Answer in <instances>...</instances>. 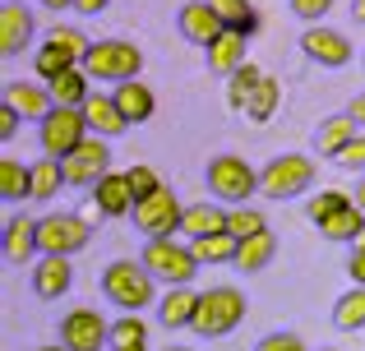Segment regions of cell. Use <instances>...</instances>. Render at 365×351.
<instances>
[{
    "instance_id": "1",
    "label": "cell",
    "mask_w": 365,
    "mask_h": 351,
    "mask_svg": "<svg viewBox=\"0 0 365 351\" xmlns=\"http://www.w3.org/2000/svg\"><path fill=\"white\" fill-rule=\"evenodd\" d=\"M102 296L120 305V315H139V310L158 305V278L139 259H111L102 268Z\"/></svg>"
},
{
    "instance_id": "2",
    "label": "cell",
    "mask_w": 365,
    "mask_h": 351,
    "mask_svg": "<svg viewBox=\"0 0 365 351\" xmlns=\"http://www.w3.org/2000/svg\"><path fill=\"white\" fill-rule=\"evenodd\" d=\"M204 185H208V194H213V204L245 208L250 199L259 194V172L236 153H217V157H208V167H204Z\"/></svg>"
},
{
    "instance_id": "3",
    "label": "cell",
    "mask_w": 365,
    "mask_h": 351,
    "mask_svg": "<svg viewBox=\"0 0 365 351\" xmlns=\"http://www.w3.org/2000/svg\"><path fill=\"white\" fill-rule=\"evenodd\" d=\"M250 300L241 287H232V282H222V287H208L199 291V310H195V333L199 337H227L232 328H241Z\"/></svg>"
},
{
    "instance_id": "4",
    "label": "cell",
    "mask_w": 365,
    "mask_h": 351,
    "mask_svg": "<svg viewBox=\"0 0 365 351\" xmlns=\"http://www.w3.org/2000/svg\"><path fill=\"white\" fill-rule=\"evenodd\" d=\"M83 70H88L93 83H130L143 70V51L134 42H125V37H102V42L88 46Z\"/></svg>"
},
{
    "instance_id": "5",
    "label": "cell",
    "mask_w": 365,
    "mask_h": 351,
    "mask_svg": "<svg viewBox=\"0 0 365 351\" xmlns=\"http://www.w3.org/2000/svg\"><path fill=\"white\" fill-rule=\"evenodd\" d=\"M88 46H93V42L79 33V28H70V23H56L51 33L42 37V46L33 51V70H37V79H42V83H51V79H61L65 70L83 65Z\"/></svg>"
},
{
    "instance_id": "6",
    "label": "cell",
    "mask_w": 365,
    "mask_h": 351,
    "mask_svg": "<svg viewBox=\"0 0 365 351\" xmlns=\"http://www.w3.org/2000/svg\"><path fill=\"white\" fill-rule=\"evenodd\" d=\"M310 185H314V162L305 153H277L273 162L259 172V194L273 199V204L310 194Z\"/></svg>"
},
{
    "instance_id": "7",
    "label": "cell",
    "mask_w": 365,
    "mask_h": 351,
    "mask_svg": "<svg viewBox=\"0 0 365 351\" xmlns=\"http://www.w3.org/2000/svg\"><path fill=\"white\" fill-rule=\"evenodd\" d=\"M139 263L158 282H167V287H190L195 273H199V259H195V250H190V241H176V236H167V241H143Z\"/></svg>"
},
{
    "instance_id": "8",
    "label": "cell",
    "mask_w": 365,
    "mask_h": 351,
    "mask_svg": "<svg viewBox=\"0 0 365 351\" xmlns=\"http://www.w3.org/2000/svg\"><path fill=\"white\" fill-rule=\"evenodd\" d=\"M83 139H93V135H88V120H83L79 107H56L51 116L37 125V144H42V153L61 157V162L83 144Z\"/></svg>"
},
{
    "instance_id": "9",
    "label": "cell",
    "mask_w": 365,
    "mask_h": 351,
    "mask_svg": "<svg viewBox=\"0 0 365 351\" xmlns=\"http://www.w3.org/2000/svg\"><path fill=\"white\" fill-rule=\"evenodd\" d=\"M130 217H134V226H139L148 241H167V236H180V217H185V204H180V199L171 194L167 185H162L158 194L139 199Z\"/></svg>"
},
{
    "instance_id": "10",
    "label": "cell",
    "mask_w": 365,
    "mask_h": 351,
    "mask_svg": "<svg viewBox=\"0 0 365 351\" xmlns=\"http://www.w3.org/2000/svg\"><path fill=\"white\" fill-rule=\"evenodd\" d=\"M88 222H83L79 213H46L37 217V250L42 254H61V259H70V254H79L83 245H88Z\"/></svg>"
},
{
    "instance_id": "11",
    "label": "cell",
    "mask_w": 365,
    "mask_h": 351,
    "mask_svg": "<svg viewBox=\"0 0 365 351\" xmlns=\"http://www.w3.org/2000/svg\"><path fill=\"white\" fill-rule=\"evenodd\" d=\"M65 185L74 189H93L102 176H111V139H83L79 148H74L70 157H65Z\"/></svg>"
},
{
    "instance_id": "12",
    "label": "cell",
    "mask_w": 365,
    "mask_h": 351,
    "mask_svg": "<svg viewBox=\"0 0 365 351\" xmlns=\"http://www.w3.org/2000/svg\"><path fill=\"white\" fill-rule=\"evenodd\" d=\"M301 51H305V61L310 65H319V70H342V65H351V42H347V33H338V28H329V23H310L301 33Z\"/></svg>"
},
{
    "instance_id": "13",
    "label": "cell",
    "mask_w": 365,
    "mask_h": 351,
    "mask_svg": "<svg viewBox=\"0 0 365 351\" xmlns=\"http://www.w3.org/2000/svg\"><path fill=\"white\" fill-rule=\"evenodd\" d=\"M61 342L70 351H107L111 342V324L88 305H74L70 315L61 319Z\"/></svg>"
},
{
    "instance_id": "14",
    "label": "cell",
    "mask_w": 365,
    "mask_h": 351,
    "mask_svg": "<svg viewBox=\"0 0 365 351\" xmlns=\"http://www.w3.org/2000/svg\"><path fill=\"white\" fill-rule=\"evenodd\" d=\"M176 28H180V37L195 42V46H208L227 33V23L217 19V9L208 5V0H185V5L176 9Z\"/></svg>"
},
{
    "instance_id": "15",
    "label": "cell",
    "mask_w": 365,
    "mask_h": 351,
    "mask_svg": "<svg viewBox=\"0 0 365 351\" xmlns=\"http://www.w3.org/2000/svg\"><path fill=\"white\" fill-rule=\"evenodd\" d=\"M24 46H33V9H24L19 0L0 5V56L14 61Z\"/></svg>"
},
{
    "instance_id": "16",
    "label": "cell",
    "mask_w": 365,
    "mask_h": 351,
    "mask_svg": "<svg viewBox=\"0 0 365 351\" xmlns=\"http://www.w3.org/2000/svg\"><path fill=\"white\" fill-rule=\"evenodd\" d=\"M5 107H14L24 120H37V125H42V120L56 111V102H51V88H46V83L9 79V83H5Z\"/></svg>"
},
{
    "instance_id": "17",
    "label": "cell",
    "mask_w": 365,
    "mask_h": 351,
    "mask_svg": "<svg viewBox=\"0 0 365 351\" xmlns=\"http://www.w3.org/2000/svg\"><path fill=\"white\" fill-rule=\"evenodd\" d=\"M195 310H199V291L167 287L158 296V324L167 328V333H176V328H195Z\"/></svg>"
},
{
    "instance_id": "18",
    "label": "cell",
    "mask_w": 365,
    "mask_h": 351,
    "mask_svg": "<svg viewBox=\"0 0 365 351\" xmlns=\"http://www.w3.org/2000/svg\"><path fill=\"white\" fill-rule=\"evenodd\" d=\"M37 250V217H24V213H9L5 217V263H14V268H24Z\"/></svg>"
},
{
    "instance_id": "19",
    "label": "cell",
    "mask_w": 365,
    "mask_h": 351,
    "mask_svg": "<svg viewBox=\"0 0 365 351\" xmlns=\"http://www.w3.org/2000/svg\"><path fill=\"white\" fill-rule=\"evenodd\" d=\"M245 42L250 37H241V33H232L227 28L217 42H208L204 46V61H208V74H222V79H232L241 65H250V56H245Z\"/></svg>"
},
{
    "instance_id": "20",
    "label": "cell",
    "mask_w": 365,
    "mask_h": 351,
    "mask_svg": "<svg viewBox=\"0 0 365 351\" xmlns=\"http://www.w3.org/2000/svg\"><path fill=\"white\" fill-rule=\"evenodd\" d=\"M70 287H74L70 259H61V254H42V259H37V268H33V291L42 300H61Z\"/></svg>"
},
{
    "instance_id": "21",
    "label": "cell",
    "mask_w": 365,
    "mask_h": 351,
    "mask_svg": "<svg viewBox=\"0 0 365 351\" xmlns=\"http://www.w3.org/2000/svg\"><path fill=\"white\" fill-rule=\"evenodd\" d=\"M88 199L102 208V217H130L134 213V189H130V180H125V172L102 176Z\"/></svg>"
},
{
    "instance_id": "22",
    "label": "cell",
    "mask_w": 365,
    "mask_h": 351,
    "mask_svg": "<svg viewBox=\"0 0 365 351\" xmlns=\"http://www.w3.org/2000/svg\"><path fill=\"white\" fill-rule=\"evenodd\" d=\"M83 120H88V135H98V139H116L125 135V116H120V107H116V98H107V93H93L88 102H83Z\"/></svg>"
},
{
    "instance_id": "23",
    "label": "cell",
    "mask_w": 365,
    "mask_h": 351,
    "mask_svg": "<svg viewBox=\"0 0 365 351\" xmlns=\"http://www.w3.org/2000/svg\"><path fill=\"white\" fill-rule=\"evenodd\" d=\"M356 130H361V125L347 116V111H338V116H324L319 125H314V148H319V157H329V162H333V157H338L342 148L356 139Z\"/></svg>"
},
{
    "instance_id": "24",
    "label": "cell",
    "mask_w": 365,
    "mask_h": 351,
    "mask_svg": "<svg viewBox=\"0 0 365 351\" xmlns=\"http://www.w3.org/2000/svg\"><path fill=\"white\" fill-rule=\"evenodd\" d=\"M227 231V208L222 204H185V217H180V236L185 241H204V236Z\"/></svg>"
},
{
    "instance_id": "25",
    "label": "cell",
    "mask_w": 365,
    "mask_h": 351,
    "mask_svg": "<svg viewBox=\"0 0 365 351\" xmlns=\"http://www.w3.org/2000/svg\"><path fill=\"white\" fill-rule=\"evenodd\" d=\"M116 107H120V116H125V125H143V120H153V111H158V98H153V88L148 83H116Z\"/></svg>"
},
{
    "instance_id": "26",
    "label": "cell",
    "mask_w": 365,
    "mask_h": 351,
    "mask_svg": "<svg viewBox=\"0 0 365 351\" xmlns=\"http://www.w3.org/2000/svg\"><path fill=\"white\" fill-rule=\"evenodd\" d=\"M46 88H51V102H56V107H83V102L93 98V79H88V70H83V65L65 70L61 79H51Z\"/></svg>"
},
{
    "instance_id": "27",
    "label": "cell",
    "mask_w": 365,
    "mask_h": 351,
    "mask_svg": "<svg viewBox=\"0 0 365 351\" xmlns=\"http://www.w3.org/2000/svg\"><path fill=\"white\" fill-rule=\"evenodd\" d=\"M273 254H277V236L273 231L250 236V241L236 245V268H241V273H264L268 263H273Z\"/></svg>"
},
{
    "instance_id": "28",
    "label": "cell",
    "mask_w": 365,
    "mask_h": 351,
    "mask_svg": "<svg viewBox=\"0 0 365 351\" xmlns=\"http://www.w3.org/2000/svg\"><path fill=\"white\" fill-rule=\"evenodd\" d=\"M0 199L5 204L33 199V167H24L19 157H0Z\"/></svg>"
},
{
    "instance_id": "29",
    "label": "cell",
    "mask_w": 365,
    "mask_h": 351,
    "mask_svg": "<svg viewBox=\"0 0 365 351\" xmlns=\"http://www.w3.org/2000/svg\"><path fill=\"white\" fill-rule=\"evenodd\" d=\"M361 231H365V213H361L356 204H347L342 213H333V217H324V222H319L324 241H342V245H356Z\"/></svg>"
},
{
    "instance_id": "30",
    "label": "cell",
    "mask_w": 365,
    "mask_h": 351,
    "mask_svg": "<svg viewBox=\"0 0 365 351\" xmlns=\"http://www.w3.org/2000/svg\"><path fill=\"white\" fill-rule=\"evenodd\" d=\"M236 236L232 231H217V236H204V241H190V250H195L199 268H213V263H236Z\"/></svg>"
},
{
    "instance_id": "31",
    "label": "cell",
    "mask_w": 365,
    "mask_h": 351,
    "mask_svg": "<svg viewBox=\"0 0 365 351\" xmlns=\"http://www.w3.org/2000/svg\"><path fill=\"white\" fill-rule=\"evenodd\" d=\"M107 351H148V324L139 315H120L111 319V342Z\"/></svg>"
},
{
    "instance_id": "32",
    "label": "cell",
    "mask_w": 365,
    "mask_h": 351,
    "mask_svg": "<svg viewBox=\"0 0 365 351\" xmlns=\"http://www.w3.org/2000/svg\"><path fill=\"white\" fill-rule=\"evenodd\" d=\"M208 5L217 9V19H222L232 33H241V37L259 33V9L250 5V0H208Z\"/></svg>"
},
{
    "instance_id": "33",
    "label": "cell",
    "mask_w": 365,
    "mask_h": 351,
    "mask_svg": "<svg viewBox=\"0 0 365 351\" xmlns=\"http://www.w3.org/2000/svg\"><path fill=\"white\" fill-rule=\"evenodd\" d=\"M333 328H342V333H365V287H351L342 291L338 300H333Z\"/></svg>"
},
{
    "instance_id": "34",
    "label": "cell",
    "mask_w": 365,
    "mask_h": 351,
    "mask_svg": "<svg viewBox=\"0 0 365 351\" xmlns=\"http://www.w3.org/2000/svg\"><path fill=\"white\" fill-rule=\"evenodd\" d=\"M61 185H65V167H61V157H37L33 162V199H56L61 194Z\"/></svg>"
},
{
    "instance_id": "35",
    "label": "cell",
    "mask_w": 365,
    "mask_h": 351,
    "mask_svg": "<svg viewBox=\"0 0 365 351\" xmlns=\"http://www.w3.org/2000/svg\"><path fill=\"white\" fill-rule=\"evenodd\" d=\"M259 83H264V70H259L255 61H250V65H241V70H236L232 79H227V107H232V111H245L250 93H255Z\"/></svg>"
},
{
    "instance_id": "36",
    "label": "cell",
    "mask_w": 365,
    "mask_h": 351,
    "mask_svg": "<svg viewBox=\"0 0 365 351\" xmlns=\"http://www.w3.org/2000/svg\"><path fill=\"white\" fill-rule=\"evenodd\" d=\"M277 102H282V83H277L273 74H264V83H259V88L250 93V102H245V116L250 120H268L277 111Z\"/></svg>"
},
{
    "instance_id": "37",
    "label": "cell",
    "mask_w": 365,
    "mask_h": 351,
    "mask_svg": "<svg viewBox=\"0 0 365 351\" xmlns=\"http://www.w3.org/2000/svg\"><path fill=\"white\" fill-rule=\"evenodd\" d=\"M227 231H232L236 241H250V236H264V231H268V217L259 213L255 204H245V208H227Z\"/></svg>"
},
{
    "instance_id": "38",
    "label": "cell",
    "mask_w": 365,
    "mask_h": 351,
    "mask_svg": "<svg viewBox=\"0 0 365 351\" xmlns=\"http://www.w3.org/2000/svg\"><path fill=\"white\" fill-rule=\"evenodd\" d=\"M347 204H351V194H347V189H319V194H310V199H305V217H310V222L319 226L324 217L342 213Z\"/></svg>"
},
{
    "instance_id": "39",
    "label": "cell",
    "mask_w": 365,
    "mask_h": 351,
    "mask_svg": "<svg viewBox=\"0 0 365 351\" xmlns=\"http://www.w3.org/2000/svg\"><path fill=\"white\" fill-rule=\"evenodd\" d=\"M125 180H130V189H134V204H139V199H148V194H158V189H162V176L153 172L148 162H134L130 172H125Z\"/></svg>"
},
{
    "instance_id": "40",
    "label": "cell",
    "mask_w": 365,
    "mask_h": 351,
    "mask_svg": "<svg viewBox=\"0 0 365 351\" xmlns=\"http://www.w3.org/2000/svg\"><path fill=\"white\" fill-rule=\"evenodd\" d=\"M255 351H310L305 347V337L301 333H292V328H282V333H268V337H259Z\"/></svg>"
},
{
    "instance_id": "41",
    "label": "cell",
    "mask_w": 365,
    "mask_h": 351,
    "mask_svg": "<svg viewBox=\"0 0 365 351\" xmlns=\"http://www.w3.org/2000/svg\"><path fill=\"white\" fill-rule=\"evenodd\" d=\"M333 167H338V172H361V176H365V135L351 139V144L342 148L338 157H333Z\"/></svg>"
},
{
    "instance_id": "42",
    "label": "cell",
    "mask_w": 365,
    "mask_h": 351,
    "mask_svg": "<svg viewBox=\"0 0 365 351\" xmlns=\"http://www.w3.org/2000/svg\"><path fill=\"white\" fill-rule=\"evenodd\" d=\"M333 9V0H292V14L305 19V28L310 23H324V14Z\"/></svg>"
},
{
    "instance_id": "43",
    "label": "cell",
    "mask_w": 365,
    "mask_h": 351,
    "mask_svg": "<svg viewBox=\"0 0 365 351\" xmlns=\"http://www.w3.org/2000/svg\"><path fill=\"white\" fill-rule=\"evenodd\" d=\"M19 120H24V116H19L14 107H5V102H0V139H5V144L19 135Z\"/></svg>"
},
{
    "instance_id": "44",
    "label": "cell",
    "mask_w": 365,
    "mask_h": 351,
    "mask_svg": "<svg viewBox=\"0 0 365 351\" xmlns=\"http://www.w3.org/2000/svg\"><path fill=\"white\" fill-rule=\"evenodd\" d=\"M347 278H351V287H365V250L347 254Z\"/></svg>"
},
{
    "instance_id": "45",
    "label": "cell",
    "mask_w": 365,
    "mask_h": 351,
    "mask_svg": "<svg viewBox=\"0 0 365 351\" xmlns=\"http://www.w3.org/2000/svg\"><path fill=\"white\" fill-rule=\"evenodd\" d=\"M347 116L356 120V125H365V93H356V98L347 102Z\"/></svg>"
},
{
    "instance_id": "46",
    "label": "cell",
    "mask_w": 365,
    "mask_h": 351,
    "mask_svg": "<svg viewBox=\"0 0 365 351\" xmlns=\"http://www.w3.org/2000/svg\"><path fill=\"white\" fill-rule=\"evenodd\" d=\"M107 5H111V0H74V9H79V14H102Z\"/></svg>"
},
{
    "instance_id": "47",
    "label": "cell",
    "mask_w": 365,
    "mask_h": 351,
    "mask_svg": "<svg viewBox=\"0 0 365 351\" xmlns=\"http://www.w3.org/2000/svg\"><path fill=\"white\" fill-rule=\"evenodd\" d=\"M351 204H356V208H361V213H365V176L356 180V189H351Z\"/></svg>"
},
{
    "instance_id": "48",
    "label": "cell",
    "mask_w": 365,
    "mask_h": 351,
    "mask_svg": "<svg viewBox=\"0 0 365 351\" xmlns=\"http://www.w3.org/2000/svg\"><path fill=\"white\" fill-rule=\"evenodd\" d=\"M37 5H46V9H74V0H37Z\"/></svg>"
},
{
    "instance_id": "49",
    "label": "cell",
    "mask_w": 365,
    "mask_h": 351,
    "mask_svg": "<svg viewBox=\"0 0 365 351\" xmlns=\"http://www.w3.org/2000/svg\"><path fill=\"white\" fill-rule=\"evenodd\" d=\"M351 19H356V23H365V0H351Z\"/></svg>"
},
{
    "instance_id": "50",
    "label": "cell",
    "mask_w": 365,
    "mask_h": 351,
    "mask_svg": "<svg viewBox=\"0 0 365 351\" xmlns=\"http://www.w3.org/2000/svg\"><path fill=\"white\" fill-rule=\"evenodd\" d=\"M37 351H70L65 342H51V347H37Z\"/></svg>"
},
{
    "instance_id": "51",
    "label": "cell",
    "mask_w": 365,
    "mask_h": 351,
    "mask_svg": "<svg viewBox=\"0 0 365 351\" xmlns=\"http://www.w3.org/2000/svg\"><path fill=\"white\" fill-rule=\"evenodd\" d=\"M351 250H365V231H361V236H356V245H351Z\"/></svg>"
},
{
    "instance_id": "52",
    "label": "cell",
    "mask_w": 365,
    "mask_h": 351,
    "mask_svg": "<svg viewBox=\"0 0 365 351\" xmlns=\"http://www.w3.org/2000/svg\"><path fill=\"white\" fill-rule=\"evenodd\" d=\"M167 351H195V347H167Z\"/></svg>"
},
{
    "instance_id": "53",
    "label": "cell",
    "mask_w": 365,
    "mask_h": 351,
    "mask_svg": "<svg viewBox=\"0 0 365 351\" xmlns=\"http://www.w3.org/2000/svg\"><path fill=\"white\" fill-rule=\"evenodd\" d=\"M319 351H338V347H319Z\"/></svg>"
}]
</instances>
